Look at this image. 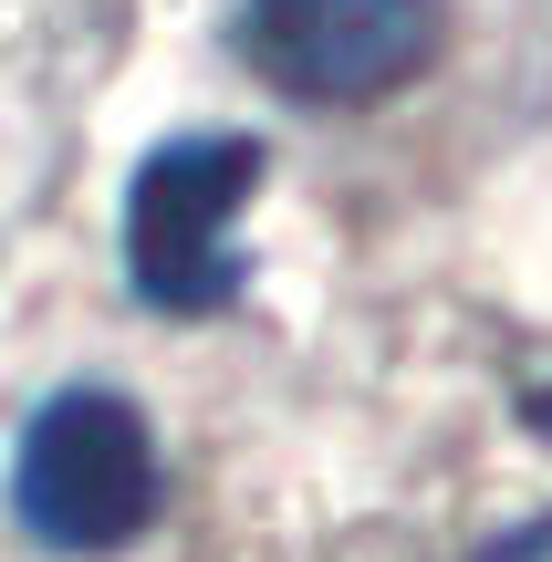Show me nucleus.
Here are the masks:
<instances>
[{
  "label": "nucleus",
  "mask_w": 552,
  "mask_h": 562,
  "mask_svg": "<svg viewBox=\"0 0 552 562\" xmlns=\"http://www.w3.org/2000/svg\"><path fill=\"white\" fill-rule=\"evenodd\" d=\"M157 427H146L136 396L115 385H63L21 417L11 448V521L32 531L42 552H125L146 521H157Z\"/></svg>",
  "instance_id": "f257e3e1"
},
{
  "label": "nucleus",
  "mask_w": 552,
  "mask_h": 562,
  "mask_svg": "<svg viewBox=\"0 0 552 562\" xmlns=\"http://www.w3.org/2000/svg\"><path fill=\"white\" fill-rule=\"evenodd\" d=\"M261 188V146L250 136H167L125 178V292L167 323L229 313L250 281L240 220Z\"/></svg>",
  "instance_id": "f03ea898"
},
{
  "label": "nucleus",
  "mask_w": 552,
  "mask_h": 562,
  "mask_svg": "<svg viewBox=\"0 0 552 562\" xmlns=\"http://www.w3.org/2000/svg\"><path fill=\"white\" fill-rule=\"evenodd\" d=\"M229 42L292 104H375L438 63V0H229Z\"/></svg>",
  "instance_id": "7ed1b4c3"
},
{
  "label": "nucleus",
  "mask_w": 552,
  "mask_h": 562,
  "mask_svg": "<svg viewBox=\"0 0 552 562\" xmlns=\"http://www.w3.org/2000/svg\"><path fill=\"white\" fill-rule=\"evenodd\" d=\"M532 427H542V438H552V396H532Z\"/></svg>",
  "instance_id": "20e7f679"
}]
</instances>
